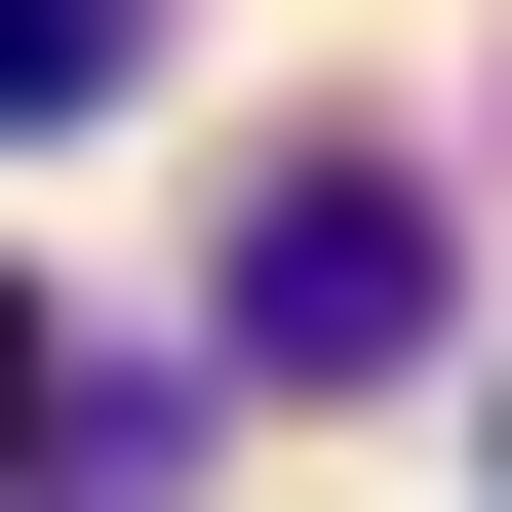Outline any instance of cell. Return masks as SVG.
<instances>
[{
	"instance_id": "cell-3",
	"label": "cell",
	"mask_w": 512,
	"mask_h": 512,
	"mask_svg": "<svg viewBox=\"0 0 512 512\" xmlns=\"http://www.w3.org/2000/svg\"><path fill=\"white\" fill-rule=\"evenodd\" d=\"M0 434H40V473H119V394H40V316H0Z\"/></svg>"
},
{
	"instance_id": "cell-2",
	"label": "cell",
	"mask_w": 512,
	"mask_h": 512,
	"mask_svg": "<svg viewBox=\"0 0 512 512\" xmlns=\"http://www.w3.org/2000/svg\"><path fill=\"white\" fill-rule=\"evenodd\" d=\"M158 79V0H0V119H119Z\"/></svg>"
},
{
	"instance_id": "cell-1",
	"label": "cell",
	"mask_w": 512,
	"mask_h": 512,
	"mask_svg": "<svg viewBox=\"0 0 512 512\" xmlns=\"http://www.w3.org/2000/svg\"><path fill=\"white\" fill-rule=\"evenodd\" d=\"M237 355L276 394H394V355H434V158H276L237 197Z\"/></svg>"
}]
</instances>
